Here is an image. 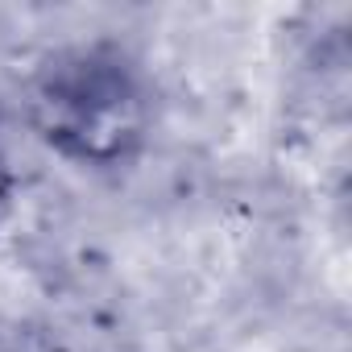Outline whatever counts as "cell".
<instances>
[{"label":"cell","instance_id":"6da1fadb","mask_svg":"<svg viewBox=\"0 0 352 352\" xmlns=\"http://www.w3.org/2000/svg\"><path fill=\"white\" fill-rule=\"evenodd\" d=\"M34 124L58 153L87 166H116L145 137V96L116 50H75L42 71Z\"/></svg>","mask_w":352,"mask_h":352}]
</instances>
